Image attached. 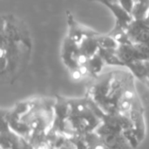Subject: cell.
<instances>
[{"label": "cell", "instance_id": "8992f818", "mask_svg": "<svg viewBox=\"0 0 149 149\" xmlns=\"http://www.w3.org/2000/svg\"><path fill=\"white\" fill-rule=\"evenodd\" d=\"M66 17H67V24H68V33L67 36L75 41L77 44H79L86 37L88 36H93L98 34L99 32L84 26L83 24H79L78 21L75 20L72 14L69 11L66 12Z\"/></svg>", "mask_w": 149, "mask_h": 149}, {"label": "cell", "instance_id": "9c48e42d", "mask_svg": "<svg viewBox=\"0 0 149 149\" xmlns=\"http://www.w3.org/2000/svg\"><path fill=\"white\" fill-rule=\"evenodd\" d=\"M105 65H106V63L99 52L96 55H94L93 57L88 58L86 61V66L88 70L89 76L92 77L93 79L98 77L100 75V73L101 72L102 69L104 68Z\"/></svg>", "mask_w": 149, "mask_h": 149}, {"label": "cell", "instance_id": "5b68a950", "mask_svg": "<svg viewBox=\"0 0 149 149\" xmlns=\"http://www.w3.org/2000/svg\"><path fill=\"white\" fill-rule=\"evenodd\" d=\"M101 3L106 5L115 17V25L114 28L108 33L112 37L119 35L123 32H127L128 27L134 21V17L126 9H124L118 2H109L104 1Z\"/></svg>", "mask_w": 149, "mask_h": 149}, {"label": "cell", "instance_id": "7a4b0ae2", "mask_svg": "<svg viewBox=\"0 0 149 149\" xmlns=\"http://www.w3.org/2000/svg\"><path fill=\"white\" fill-rule=\"evenodd\" d=\"M87 96L107 113H116V107L122 100L139 101L134 85V76L130 71L115 70L93 79Z\"/></svg>", "mask_w": 149, "mask_h": 149}, {"label": "cell", "instance_id": "ba28073f", "mask_svg": "<svg viewBox=\"0 0 149 149\" xmlns=\"http://www.w3.org/2000/svg\"><path fill=\"white\" fill-rule=\"evenodd\" d=\"M100 33L93 35V36H88L86 37L79 44V49H80V52L83 55V57H85L86 59L93 57L94 55H96L99 51H100V45L97 40V36Z\"/></svg>", "mask_w": 149, "mask_h": 149}, {"label": "cell", "instance_id": "8fae6325", "mask_svg": "<svg viewBox=\"0 0 149 149\" xmlns=\"http://www.w3.org/2000/svg\"><path fill=\"white\" fill-rule=\"evenodd\" d=\"M57 149H76V147H75V145L71 141L68 140L64 145H62L60 148H58Z\"/></svg>", "mask_w": 149, "mask_h": 149}, {"label": "cell", "instance_id": "6da1fadb", "mask_svg": "<svg viewBox=\"0 0 149 149\" xmlns=\"http://www.w3.org/2000/svg\"><path fill=\"white\" fill-rule=\"evenodd\" d=\"M32 40L25 23L12 14L1 17L0 76L2 82L12 84L29 65Z\"/></svg>", "mask_w": 149, "mask_h": 149}, {"label": "cell", "instance_id": "3957f363", "mask_svg": "<svg viewBox=\"0 0 149 149\" xmlns=\"http://www.w3.org/2000/svg\"><path fill=\"white\" fill-rule=\"evenodd\" d=\"M61 58L64 65L70 71L72 78L75 80H80L82 78L79 69L86 65L87 59L80 52L79 44L66 36L62 44Z\"/></svg>", "mask_w": 149, "mask_h": 149}, {"label": "cell", "instance_id": "52a82bcc", "mask_svg": "<svg viewBox=\"0 0 149 149\" xmlns=\"http://www.w3.org/2000/svg\"><path fill=\"white\" fill-rule=\"evenodd\" d=\"M127 33L132 42L142 44L149 47V29L140 26L134 20L128 27Z\"/></svg>", "mask_w": 149, "mask_h": 149}, {"label": "cell", "instance_id": "277c9868", "mask_svg": "<svg viewBox=\"0 0 149 149\" xmlns=\"http://www.w3.org/2000/svg\"><path fill=\"white\" fill-rule=\"evenodd\" d=\"M117 55L123 64V67H127L131 63L149 60V47L134 42L120 44L117 48Z\"/></svg>", "mask_w": 149, "mask_h": 149}, {"label": "cell", "instance_id": "30bf717a", "mask_svg": "<svg viewBox=\"0 0 149 149\" xmlns=\"http://www.w3.org/2000/svg\"><path fill=\"white\" fill-rule=\"evenodd\" d=\"M149 12V0H138L134 3L131 15L134 20L144 19Z\"/></svg>", "mask_w": 149, "mask_h": 149}, {"label": "cell", "instance_id": "7c38bea8", "mask_svg": "<svg viewBox=\"0 0 149 149\" xmlns=\"http://www.w3.org/2000/svg\"><path fill=\"white\" fill-rule=\"evenodd\" d=\"M95 1H98L100 3H102L104 1H109V2H118V0H95Z\"/></svg>", "mask_w": 149, "mask_h": 149}]
</instances>
